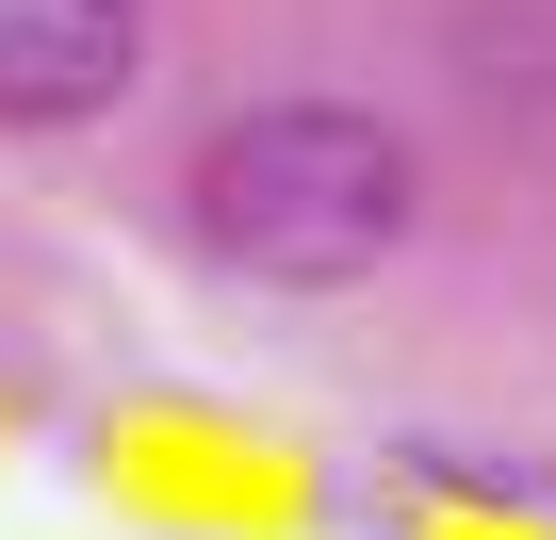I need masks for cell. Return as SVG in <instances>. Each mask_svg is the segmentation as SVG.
Returning a JSON list of instances; mask_svg holds the SVG:
<instances>
[{
	"label": "cell",
	"instance_id": "obj_2",
	"mask_svg": "<svg viewBox=\"0 0 556 540\" xmlns=\"http://www.w3.org/2000/svg\"><path fill=\"white\" fill-rule=\"evenodd\" d=\"M148 50V0H0V131H83Z\"/></svg>",
	"mask_w": 556,
	"mask_h": 540
},
{
	"label": "cell",
	"instance_id": "obj_1",
	"mask_svg": "<svg viewBox=\"0 0 556 540\" xmlns=\"http://www.w3.org/2000/svg\"><path fill=\"white\" fill-rule=\"evenodd\" d=\"M409 229V148L361 99H262L197 148V246L262 296H328Z\"/></svg>",
	"mask_w": 556,
	"mask_h": 540
}]
</instances>
